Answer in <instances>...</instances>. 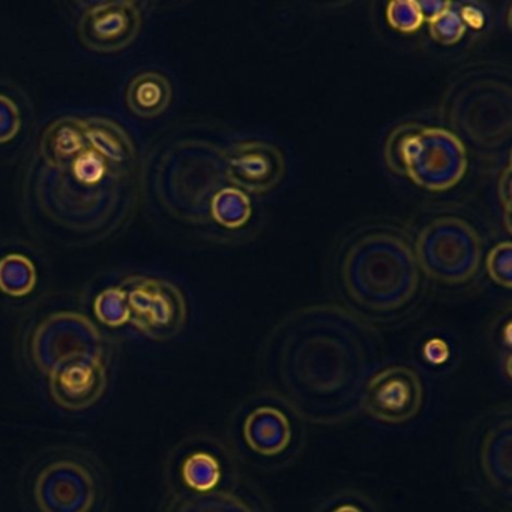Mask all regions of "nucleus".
Returning <instances> with one entry per match:
<instances>
[{"label":"nucleus","instance_id":"1","mask_svg":"<svg viewBox=\"0 0 512 512\" xmlns=\"http://www.w3.org/2000/svg\"><path fill=\"white\" fill-rule=\"evenodd\" d=\"M373 356L370 329L358 317L331 305L305 308L266 341L262 380L304 421L340 424L361 409Z\"/></svg>","mask_w":512,"mask_h":512},{"label":"nucleus","instance_id":"2","mask_svg":"<svg viewBox=\"0 0 512 512\" xmlns=\"http://www.w3.org/2000/svg\"><path fill=\"white\" fill-rule=\"evenodd\" d=\"M341 281L359 307L373 313H392L415 298L418 262L412 247L397 233H365L343 254Z\"/></svg>","mask_w":512,"mask_h":512},{"label":"nucleus","instance_id":"3","mask_svg":"<svg viewBox=\"0 0 512 512\" xmlns=\"http://www.w3.org/2000/svg\"><path fill=\"white\" fill-rule=\"evenodd\" d=\"M386 160L424 190H451L466 175L467 152L457 134L440 127H401L389 137Z\"/></svg>","mask_w":512,"mask_h":512},{"label":"nucleus","instance_id":"4","mask_svg":"<svg viewBox=\"0 0 512 512\" xmlns=\"http://www.w3.org/2000/svg\"><path fill=\"white\" fill-rule=\"evenodd\" d=\"M482 244L476 230L458 217H440L416 236L415 257L425 274L445 284H463L479 271Z\"/></svg>","mask_w":512,"mask_h":512},{"label":"nucleus","instance_id":"5","mask_svg":"<svg viewBox=\"0 0 512 512\" xmlns=\"http://www.w3.org/2000/svg\"><path fill=\"white\" fill-rule=\"evenodd\" d=\"M127 293L130 322L155 341H169L184 329L188 307L184 293L163 278L130 275L121 283Z\"/></svg>","mask_w":512,"mask_h":512},{"label":"nucleus","instance_id":"6","mask_svg":"<svg viewBox=\"0 0 512 512\" xmlns=\"http://www.w3.org/2000/svg\"><path fill=\"white\" fill-rule=\"evenodd\" d=\"M35 364L49 374L56 365L77 355L103 356L97 326L79 313H58L47 317L32 338Z\"/></svg>","mask_w":512,"mask_h":512},{"label":"nucleus","instance_id":"7","mask_svg":"<svg viewBox=\"0 0 512 512\" xmlns=\"http://www.w3.org/2000/svg\"><path fill=\"white\" fill-rule=\"evenodd\" d=\"M424 388L412 368L395 365L373 374L365 383L361 409L385 424H404L418 415Z\"/></svg>","mask_w":512,"mask_h":512},{"label":"nucleus","instance_id":"8","mask_svg":"<svg viewBox=\"0 0 512 512\" xmlns=\"http://www.w3.org/2000/svg\"><path fill=\"white\" fill-rule=\"evenodd\" d=\"M142 23V10L136 2H98L83 11L77 32L83 46L92 52L116 53L136 41Z\"/></svg>","mask_w":512,"mask_h":512},{"label":"nucleus","instance_id":"9","mask_svg":"<svg viewBox=\"0 0 512 512\" xmlns=\"http://www.w3.org/2000/svg\"><path fill=\"white\" fill-rule=\"evenodd\" d=\"M35 499L41 512H91L97 500V484L83 464L56 461L38 476Z\"/></svg>","mask_w":512,"mask_h":512},{"label":"nucleus","instance_id":"10","mask_svg":"<svg viewBox=\"0 0 512 512\" xmlns=\"http://www.w3.org/2000/svg\"><path fill=\"white\" fill-rule=\"evenodd\" d=\"M224 172L232 187L244 193L265 194L283 181L286 158L272 143L247 140L224 152Z\"/></svg>","mask_w":512,"mask_h":512},{"label":"nucleus","instance_id":"11","mask_svg":"<svg viewBox=\"0 0 512 512\" xmlns=\"http://www.w3.org/2000/svg\"><path fill=\"white\" fill-rule=\"evenodd\" d=\"M53 400L68 410L94 406L107 388L103 356L77 355L65 359L49 373Z\"/></svg>","mask_w":512,"mask_h":512},{"label":"nucleus","instance_id":"12","mask_svg":"<svg viewBox=\"0 0 512 512\" xmlns=\"http://www.w3.org/2000/svg\"><path fill=\"white\" fill-rule=\"evenodd\" d=\"M244 439L251 451L263 457L281 454L292 440L289 418L275 407H259L245 419Z\"/></svg>","mask_w":512,"mask_h":512},{"label":"nucleus","instance_id":"13","mask_svg":"<svg viewBox=\"0 0 512 512\" xmlns=\"http://www.w3.org/2000/svg\"><path fill=\"white\" fill-rule=\"evenodd\" d=\"M88 148L83 121L74 116L56 119L44 130L40 140V155L50 169L70 166Z\"/></svg>","mask_w":512,"mask_h":512},{"label":"nucleus","instance_id":"14","mask_svg":"<svg viewBox=\"0 0 512 512\" xmlns=\"http://www.w3.org/2000/svg\"><path fill=\"white\" fill-rule=\"evenodd\" d=\"M83 121L86 142L92 151L107 163L119 169H131L136 163L137 151L127 131L107 118H86Z\"/></svg>","mask_w":512,"mask_h":512},{"label":"nucleus","instance_id":"15","mask_svg":"<svg viewBox=\"0 0 512 512\" xmlns=\"http://www.w3.org/2000/svg\"><path fill=\"white\" fill-rule=\"evenodd\" d=\"M172 100V83L158 71L137 74L130 80L125 92L128 109L133 115L143 119H154L163 115Z\"/></svg>","mask_w":512,"mask_h":512},{"label":"nucleus","instance_id":"16","mask_svg":"<svg viewBox=\"0 0 512 512\" xmlns=\"http://www.w3.org/2000/svg\"><path fill=\"white\" fill-rule=\"evenodd\" d=\"M481 467L488 482L499 490H509L512 479L511 418L494 425L481 446Z\"/></svg>","mask_w":512,"mask_h":512},{"label":"nucleus","instance_id":"17","mask_svg":"<svg viewBox=\"0 0 512 512\" xmlns=\"http://www.w3.org/2000/svg\"><path fill=\"white\" fill-rule=\"evenodd\" d=\"M253 208L247 193L235 187H224L209 203V217L229 230L241 229L250 221Z\"/></svg>","mask_w":512,"mask_h":512},{"label":"nucleus","instance_id":"18","mask_svg":"<svg viewBox=\"0 0 512 512\" xmlns=\"http://www.w3.org/2000/svg\"><path fill=\"white\" fill-rule=\"evenodd\" d=\"M34 262L22 253H10L0 259V290L13 298H23L37 286Z\"/></svg>","mask_w":512,"mask_h":512},{"label":"nucleus","instance_id":"19","mask_svg":"<svg viewBox=\"0 0 512 512\" xmlns=\"http://www.w3.org/2000/svg\"><path fill=\"white\" fill-rule=\"evenodd\" d=\"M185 484L199 493H209L220 484L221 466L214 455L208 452H194L182 466Z\"/></svg>","mask_w":512,"mask_h":512},{"label":"nucleus","instance_id":"20","mask_svg":"<svg viewBox=\"0 0 512 512\" xmlns=\"http://www.w3.org/2000/svg\"><path fill=\"white\" fill-rule=\"evenodd\" d=\"M176 512H254L238 494L230 491H209L188 497Z\"/></svg>","mask_w":512,"mask_h":512},{"label":"nucleus","instance_id":"21","mask_svg":"<svg viewBox=\"0 0 512 512\" xmlns=\"http://www.w3.org/2000/svg\"><path fill=\"white\" fill-rule=\"evenodd\" d=\"M428 23L431 38L442 46H454L466 34V22L449 2H442L440 7L428 16Z\"/></svg>","mask_w":512,"mask_h":512},{"label":"nucleus","instance_id":"22","mask_svg":"<svg viewBox=\"0 0 512 512\" xmlns=\"http://www.w3.org/2000/svg\"><path fill=\"white\" fill-rule=\"evenodd\" d=\"M95 316L103 325L119 328L130 322L127 293L121 286L104 289L94 302Z\"/></svg>","mask_w":512,"mask_h":512},{"label":"nucleus","instance_id":"23","mask_svg":"<svg viewBox=\"0 0 512 512\" xmlns=\"http://www.w3.org/2000/svg\"><path fill=\"white\" fill-rule=\"evenodd\" d=\"M424 19L421 4L413 0H395L386 7V20L389 25L403 34L418 31Z\"/></svg>","mask_w":512,"mask_h":512},{"label":"nucleus","instance_id":"24","mask_svg":"<svg viewBox=\"0 0 512 512\" xmlns=\"http://www.w3.org/2000/svg\"><path fill=\"white\" fill-rule=\"evenodd\" d=\"M487 269L490 277L499 286L512 287V245L511 242H500L488 254Z\"/></svg>","mask_w":512,"mask_h":512},{"label":"nucleus","instance_id":"25","mask_svg":"<svg viewBox=\"0 0 512 512\" xmlns=\"http://www.w3.org/2000/svg\"><path fill=\"white\" fill-rule=\"evenodd\" d=\"M22 128V116L16 101L0 94V145L11 142Z\"/></svg>","mask_w":512,"mask_h":512},{"label":"nucleus","instance_id":"26","mask_svg":"<svg viewBox=\"0 0 512 512\" xmlns=\"http://www.w3.org/2000/svg\"><path fill=\"white\" fill-rule=\"evenodd\" d=\"M332 512H362L361 509L356 505H352V503H346V505H340L338 508H335Z\"/></svg>","mask_w":512,"mask_h":512}]
</instances>
